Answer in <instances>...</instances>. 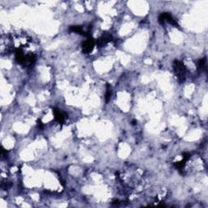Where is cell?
I'll list each match as a JSON object with an SVG mask.
<instances>
[{
    "label": "cell",
    "instance_id": "6da1fadb",
    "mask_svg": "<svg viewBox=\"0 0 208 208\" xmlns=\"http://www.w3.org/2000/svg\"><path fill=\"white\" fill-rule=\"evenodd\" d=\"M174 68H175V73L176 75V77H178V79L181 81H183L185 80V67L183 65V64H181V62L179 61H175L174 63Z\"/></svg>",
    "mask_w": 208,
    "mask_h": 208
},
{
    "label": "cell",
    "instance_id": "7a4b0ae2",
    "mask_svg": "<svg viewBox=\"0 0 208 208\" xmlns=\"http://www.w3.org/2000/svg\"><path fill=\"white\" fill-rule=\"evenodd\" d=\"M94 47V41L91 37H89L87 40L85 41V42L82 45V48L85 53H90L91 52Z\"/></svg>",
    "mask_w": 208,
    "mask_h": 208
},
{
    "label": "cell",
    "instance_id": "3957f363",
    "mask_svg": "<svg viewBox=\"0 0 208 208\" xmlns=\"http://www.w3.org/2000/svg\"><path fill=\"white\" fill-rule=\"evenodd\" d=\"M54 115L55 120L60 122V123H63L64 121V115L61 112L59 109H54Z\"/></svg>",
    "mask_w": 208,
    "mask_h": 208
},
{
    "label": "cell",
    "instance_id": "277c9868",
    "mask_svg": "<svg viewBox=\"0 0 208 208\" xmlns=\"http://www.w3.org/2000/svg\"><path fill=\"white\" fill-rule=\"evenodd\" d=\"M111 89L109 86H108V89H107V93H106V101L108 102L110 98H111Z\"/></svg>",
    "mask_w": 208,
    "mask_h": 208
},
{
    "label": "cell",
    "instance_id": "5b68a950",
    "mask_svg": "<svg viewBox=\"0 0 208 208\" xmlns=\"http://www.w3.org/2000/svg\"><path fill=\"white\" fill-rule=\"evenodd\" d=\"M205 64H206V59H202L198 62V67L199 68H202L205 66Z\"/></svg>",
    "mask_w": 208,
    "mask_h": 208
}]
</instances>
